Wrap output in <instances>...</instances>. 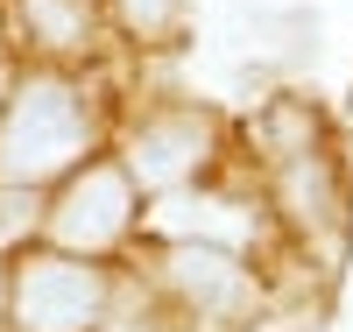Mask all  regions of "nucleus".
<instances>
[{
    "label": "nucleus",
    "instance_id": "nucleus-5",
    "mask_svg": "<svg viewBox=\"0 0 353 332\" xmlns=\"http://www.w3.org/2000/svg\"><path fill=\"white\" fill-rule=\"evenodd\" d=\"M8 304H14L21 332H92L106 311V268L85 262V255L36 248V255L14 262Z\"/></svg>",
    "mask_w": 353,
    "mask_h": 332
},
{
    "label": "nucleus",
    "instance_id": "nucleus-10",
    "mask_svg": "<svg viewBox=\"0 0 353 332\" xmlns=\"http://www.w3.org/2000/svg\"><path fill=\"white\" fill-rule=\"evenodd\" d=\"M99 332H149V325H99Z\"/></svg>",
    "mask_w": 353,
    "mask_h": 332
},
{
    "label": "nucleus",
    "instance_id": "nucleus-1",
    "mask_svg": "<svg viewBox=\"0 0 353 332\" xmlns=\"http://www.w3.org/2000/svg\"><path fill=\"white\" fill-rule=\"evenodd\" d=\"M248 141L261 148L269 198H276L283 226L297 233V248L325 268V276H339L346 248H353V170L339 156L325 113L311 99H297V92H283V99H269L248 120Z\"/></svg>",
    "mask_w": 353,
    "mask_h": 332
},
{
    "label": "nucleus",
    "instance_id": "nucleus-7",
    "mask_svg": "<svg viewBox=\"0 0 353 332\" xmlns=\"http://www.w3.org/2000/svg\"><path fill=\"white\" fill-rule=\"evenodd\" d=\"M184 14H191V0H113V21H121L128 43H141V50H176Z\"/></svg>",
    "mask_w": 353,
    "mask_h": 332
},
{
    "label": "nucleus",
    "instance_id": "nucleus-6",
    "mask_svg": "<svg viewBox=\"0 0 353 332\" xmlns=\"http://www.w3.org/2000/svg\"><path fill=\"white\" fill-rule=\"evenodd\" d=\"M163 276H170V290L184 297L191 311H205V318H233V311L254 297V276H248L241 248H212V240H170Z\"/></svg>",
    "mask_w": 353,
    "mask_h": 332
},
{
    "label": "nucleus",
    "instance_id": "nucleus-2",
    "mask_svg": "<svg viewBox=\"0 0 353 332\" xmlns=\"http://www.w3.org/2000/svg\"><path fill=\"white\" fill-rule=\"evenodd\" d=\"M92 156V106L71 78L28 71L0 113V184H50Z\"/></svg>",
    "mask_w": 353,
    "mask_h": 332
},
{
    "label": "nucleus",
    "instance_id": "nucleus-3",
    "mask_svg": "<svg viewBox=\"0 0 353 332\" xmlns=\"http://www.w3.org/2000/svg\"><path fill=\"white\" fill-rule=\"evenodd\" d=\"M134 213H141V191H134V177L121 163H78L64 177V191L50 198L43 233H50L57 255L99 262L106 248H121V240L134 233Z\"/></svg>",
    "mask_w": 353,
    "mask_h": 332
},
{
    "label": "nucleus",
    "instance_id": "nucleus-4",
    "mask_svg": "<svg viewBox=\"0 0 353 332\" xmlns=\"http://www.w3.org/2000/svg\"><path fill=\"white\" fill-rule=\"evenodd\" d=\"M219 113L212 106H191V99H176V106H149L128 128V148H121V170L134 177V191H184L191 177H205V163L219 156Z\"/></svg>",
    "mask_w": 353,
    "mask_h": 332
},
{
    "label": "nucleus",
    "instance_id": "nucleus-9",
    "mask_svg": "<svg viewBox=\"0 0 353 332\" xmlns=\"http://www.w3.org/2000/svg\"><path fill=\"white\" fill-rule=\"evenodd\" d=\"M0 318H8V268H0Z\"/></svg>",
    "mask_w": 353,
    "mask_h": 332
},
{
    "label": "nucleus",
    "instance_id": "nucleus-8",
    "mask_svg": "<svg viewBox=\"0 0 353 332\" xmlns=\"http://www.w3.org/2000/svg\"><path fill=\"white\" fill-rule=\"evenodd\" d=\"M21 14H28V28H36L43 43H57V50H78L85 43V14L78 0H21Z\"/></svg>",
    "mask_w": 353,
    "mask_h": 332
}]
</instances>
